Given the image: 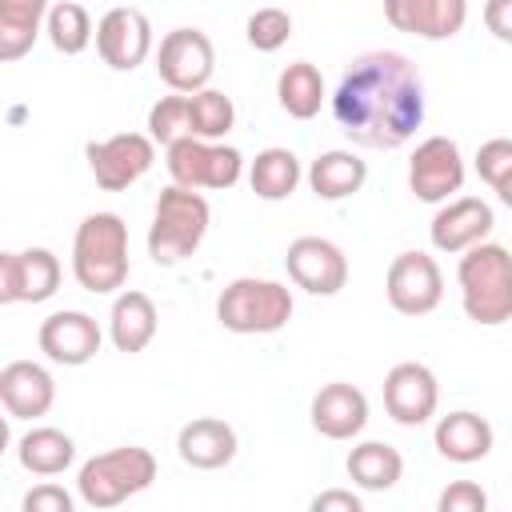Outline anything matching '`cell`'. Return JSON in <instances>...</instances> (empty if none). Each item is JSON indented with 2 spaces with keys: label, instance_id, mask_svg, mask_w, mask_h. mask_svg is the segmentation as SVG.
Listing matches in <instances>:
<instances>
[{
  "label": "cell",
  "instance_id": "1",
  "mask_svg": "<svg viewBox=\"0 0 512 512\" xmlns=\"http://www.w3.org/2000/svg\"><path fill=\"white\" fill-rule=\"evenodd\" d=\"M332 120L356 148H404L424 124V80L416 64L392 48L356 56L332 92Z\"/></svg>",
  "mask_w": 512,
  "mask_h": 512
},
{
  "label": "cell",
  "instance_id": "2",
  "mask_svg": "<svg viewBox=\"0 0 512 512\" xmlns=\"http://www.w3.org/2000/svg\"><path fill=\"white\" fill-rule=\"evenodd\" d=\"M128 224L116 212H88L72 236V276L92 296H112L128 284Z\"/></svg>",
  "mask_w": 512,
  "mask_h": 512
},
{
  "label": "cell",
  "instance_id": "3",
  "mask_svg": "<svg viewBox=\"0 0 512 512\" xmlns=\"http://www.w3.org/2000/svg\"><path fill=\"white\" fill-rule=\"evenodd\" d=\"M464 316L480 328H500L512 320V252L504 244L480 240L460 252L456 264Z\"/></svg>",
  "mask_w": 512,
  "mask_h": 512
},
{
  "label": "cell",
  "instance_id": "4",
  "mask_svg": "<svg viewBox=\"0 0 512 512\" xmlns=\"http://www.w3.org/2000/svg\"><path fill=\"white\" fill-rule=\"evenodd\" d=\"M208 224H212L208 200H204L196 188L168 184V188L156 196L152 224H148V256H152V264L172 268V264L188 260V256L204 244Z\"/></svg>",
  "mask_w": 512,
  "mask_h": 512
},
{
  "label": "cell",
  "instance_id": "5",
  "mask_svg": "<svg viewBox=\"0 0 512 512\" xmlns=\"http://www.w3.org/2000/svg\"><path fill=\"white\" fill-rule=\"evenodd\" d=\"M156 480V456L140 444H120L108 452H96L76 472V496L88 508H116Z\"/></svg>",
  "mask_w": 512,
  "mask_h": 512
},
{
  "label": "cell",
  "instance_id": "6",
  "mask_svg": "<svg viewBox=\"0 0 512 512\" xmlns=\"http://www.w3.org/2000/svg\"><path fill=\"white\" fill-rule=\"evenodd\" d=\"M292 308H296L292 292L280 280H264V276H236L216 296V320L236 336L280 332L292 320Z\"/></svg>",
  "mask_w": 512,
  "mask_h": 512
},
{
  "label": "cell",
  "instance_id": "7",
  "mask_svg": "<svg viewBox=\"0 0 512 512\" xmlns=\"http://www.w3.org/2000/svg\"><path fill=\"white\" fill-rule=\"evenodd\" d=\"M168 176L180 188H232L244 176V156L240 148L224 144V140H200V136H184L176 144H168Z\"/></svg>",
  "mask_w": 512,
  "mask_h": 512
},
{
  "label": "cell",
  "instance_id": "8",
  "mask_svg": "<svg viewBox=\"0 0 512 512\" xmlns=\"http://www.w3.org/2000/svg\"><path fill=\"white\" fill-rule=\"evenodd\" d=\"M216 72V48L200 28H172L156 44V76L168 92H200Z\"/></svg>",
  "mask_w": 512,
  "mask_h": 512
},
{
  "label": "cell",
  "instance_id": "9",
  "mask_svg": "<svg viewBox=\"0 0 512 512\" xmlns=\"http://www.w3.org/2000/svg\"><path fill=\"white\" fill-rule=\"evenodd\" d=\"M84 156L92 180L104 192H124L156 164V140L148 132H116L108 140H92Z\"/></svg>",
  "mask_w": 512,
  "mask_h": 512
},
{
  "label": "cell",
  "instance_id": "10",
  "mask_svg": "<svg viewBox=\"0 0 512 512\" xmlns=\"http://www.w3.org/2000/svg\"><path fill=\"white\" fill-rule=\"evenodd\" d=\"M464 152L452 136H428L408 156V188L424 204H444L464 188Z\"/></svg>",
  "mask_w": 512,
  "mask_h": 512
},
{
  "label": "cell",
  "instance_id": "11",
  "mask_svg": "<svg viewBox=\"0 0 512 512\" xmlns=\"http://www.w3.org/2000/svg\"><path fill=\"white\" fill-rule=\"evenodd\" d=\"M384 296L388 304L400 312V316H428L440 308L444 300V272L440 264L412 248V252H400L392 256L388 264V276H384Z\"/></svg>",
  "mask_w": 512,
  "mask_h": 512
},
{
  "label": "cell",
  "instance_id": "12",
  "mask_svg": "<svg viewBox=\"0 0 512 512\" xmlns=\"http://www.w3.org/2000/svg\"><path fill=\"white\" fill-rule=\"evenodd\" d=\"M60 256L52 248L0 252V304H44L60 288Z\"/></svg>",
  "mask_w": 512,
  "mask_h": 512
},
{
  "label": "cell",
  "instance_id": "13",
  "mask_svg": "<svg viewBox=\"0 0 512 512\" xmlns=\"http://www.w3.org/2000/svg\"><path fill=\"white\" fill-rule=\"evenodd\" d=\"M440 404V384L436 372L420 360H400L388 368L384 376V412L404 424V428H420L436 416Z\"/></svg>",
  "mask_w": 512,
  "mask_h": 512
},
{
  "label": "cell",
  "instance_id": "14",
  "mask_svg": "<svg viewBox=\"0 0 512 512\" xmlns=\"http://www.w3.org/2000/svg\"><path fill=\"white\" fill-rule=\"evenodd\" d=\"M96 52L112 72H132L152 56V20L140 8H108L96 20Z\"/></svg>",
  "mask_w": 512,
  "mask_h": 512
},
{
  "label": "cell",
  "instance_id": "15",
  "mask_svg": "<svg viewBox=\"0 0 512 512\" xmlns=\"http://www.w3.org/2000/svg\"><path fill=\"white\" fill-rule=\"evenodd\" d=\"M288 280L312 296H336L348 284V256L324 236H296L284 252Z\"/></svg>",
  "mask_w": 512,
  "mask_h": 512
},
{
  "label": "cell",
  "instance_id": "16",
  "mask_svg": "<svg viewBox=\"0 0 512 512\" xmlns=\"http://www.w3.org/2000/svg\"><path fill=\"white\" fill-rule=\"evenodd\" d=\"M36 344L52 364L80 368V364L96 360V352L104 344V332H100L96 316H88L80 308H64V312H52L48 320H40Z\"/></svg>",
  "mask_w": 512,
  "mask_h": 512
},
{
  "label": "cell",
  "instance_id": "17",
  "mask_svg": "<svg viewBox=\"0 0 512 512\" xmlns=\"http://www.w3.org/2000/svg\"><path fill=\"white\" fill-rule=\"evenodd\" d=\"M496 216H492V204L480 200V196H456V200H444L428 224V240L436 252H448V256H460L468 252L472 244L488 240Z\"/></svg>",
  "mask_w": 512,
  "mask_h": 512
},
{
  "label": "cell",
  "instance_id": "18",
  "mask_svg": "<svg viewBox=\"0 0 512 512\" xmlns=\"http://www.w3.org/2000/svg\"><path fill=\"white\" fill-rule=\"evenodd\" d=\"M0 404L8 420H40L56 404V380L36 360H8L0 368Z\"/></svg>",
  "mask_w": 512,
  "mask_h": 512
},
{
  "label": "cell",
  "instance_id": "19",
  "mask_svg": "<svg viewBox=\"0 0 512 512\" xmlns=\"http://www.w3.org/2000/svg\"><path fill=\"white\" fill-rule=\"evenodd\" d=\"M384 20L420 40H452L468 24V0H384Z\"/></svg>",
  "mask_w": 512,
  "mask_h": 512
},
{
  "label": "cell",
  "instance_id": "20",
  "mask_svg": "<svg viewBox=\"0 0 512 512\" xmlns=\"http://www.w3.org/2000/svg\"><path fill=\"white\" fill-rule=\"evenodd\" d=\"M308 416L324 440H356L368 424V396L348 380H332L312 396Z\"/></svg>",
  "mask_w": 512,
  "mask_h": 512
},
{
  "label": "cell",
  "instance_id": "21",
  "mask_svg": "<svg viewBox=\"0 0 512 512\" xmlns=\"http://www.w3.org/2000/svg\"><path fill=\"white\" fill-rule=\"evenodd\" d=\"M176 452L188 468H200V472H216L224 464H232L236 456V428L220 416H196L180 428L176 436Z\"/></svg>",
  "mask_w": 512,
  "mask_h": 512
},
{
  "label": "cell",
  "instance_id": "22",
  "mask_svg": "<svg viewBox=\"0 0 512 512\" xmlns=\"http://www.w3.org/2000/svg\"><path fill=\"white\" fill-rule=\"evenodd\" d=\"M156 328H160V316H156V304L148 292H136V288H120L116 300H112V312H108V336L116 344V352H144L152 340H156Z\"/></svg>",
  "mask_w": 512,
  "mask_h": 512
},
{
  "label": "cell",
  "instance_id": "23",
  "mask_svg": "<svg viewBox=\"0 0 512 512\" xmlns=\"http://www.w3.org/2000/svg\"><path fill=\"white\" fill-rule=\"evenodd\" d=\"M432 444H436V452H440L444 460H452V464H476V460H484V456L492 452L496 432H492V424H488L480 412L460 408V412H448V416L436 420Z\"/></svg>",
  "mask_w": 512,
  "mask_h": 512
},
{
  "label": "cell",
  "instance_id": "24",
  "mask_svg": "<svg viewBox=\"0 0 512 512\" xmlns=\"http://www.w3.org/2000/svg\"><path fill=\"white\" fill-rule=\"evenodd\" d=\"M368 164L352 148H328L308 164V188L320 200H348L364 188Z\"/></svg>",
  "mask_w": 512,
  "mask_h": 512
},
{
  "label": "cell",
  "instance_id": "25",
  "mask_svg": "<svg viewBox=\"0 0 512 512\" xmlns=\"http://www.w3.org/2000/svg\"><path fill=\"white\" fill-rule=\"evenodd\" d=\"M16 460L24 472L32 476H60L64 468H72L76 460V444L68 432L52 428V424H36L16 440Z\"/></svg>",
  "mask_w": 512,
  "mask_h": 512
},
{
  "label": "cell",
  "instance_id": "26",
  "mask_svg": "<svg viewBox=\"0 0 512 512\" xmlns=\"http://www.w3.org/2000/svg\"><path fill=\"white\" fill-rule=\"evenodd\" d=\"M344 468H348V480L356 488H364V492H388L404 476V456L392 444H384V440H360L348 452Z\"/></svg>",
  "mask_w": 512,
  "mask_h": 512
},
{
  "label": "cell",
  "instance_id": "27",
  "mask_svg": "<svg viewBox=\"0 0 512 512\" xmlns=\"http://www.w3.org/2000/svg\"><path fill=\"white\" fill-rule=\"evenodd\" d=\"M48 8H52L48 0H0V60L4 64L20 60L36 44L48 20Z\"/></svg>",
  "mask_w": 512,
  "mask_h": 512
},
{
  "label": "cell",
  "instance_id": "28",
  "mask_svg": "<svg viewBox=\"0 0 512 512\" xmlns=\"http://www.w3.org/2000/svg\"><path fill=\"white\" fill-rule=\"evenodd\" d=\"M304 180V168L296 160L292 148H264L256 152V160L248 164V184L260 200L276 204V200H288L296 192V184Z\"/></svg>",
  "mask_w": 512,
  "mask_h": 512
},
{
  "label": "cell",
  "instance_id": "29",
  "mask_svg": "<svg viewBox=\"0 0 512 512\" xmlns=\"http://www.w3.org/2000/svg\"><path fill=\"white\" fill-rule=\"evenodd\" d=\"M324 76H320V68L316 64H308V60H292L280 76H276V100H280V108L292 116V120H312L316 112H320V104H324Z\"/></svg>",
  "mask_w": 512,
  "mask_h": 512
},
{
  "label": "cell",
  "instance_id": "30",
  "mask_svg": "<svg viewBox=\"0 0 512 512\" xmlns=\"http://www.w3.org/2000/svg\"><path fill=\"white\" fill-rule=\"evenodd\" d=\"M44 32H48L52 48L64 52V56H80V52L96 40V28H92L88 8L76 4V0L52 4V8H48V20H44Z\"/></svg>",
  "mask_w": 512,
  "mask_h": 512
},
{
  "label": "cell",
  "instance_id": "31",
  "mask_svg": "<svg viewBox=\"0 0 512 512\" xmlns=\"http://www.w3.org/2000/svg\"><path fill=\"white\" fill-rule=\"evenodd\" d=\"M188 124H192V136H200V140H224L236 124L232 96H224L220 88L188 92Z\"/></svg>",
  "mask_w": 512,
  "mask_h": 512
},
{
  "label": "cell",
  "instance_id": "32",
  "mask_svg": "<svg viewBox=\"0 0 512 512\" xmlns=\"http://www.w3.org/2000/svg\"><path fill=\"white\" fill-rule=\"evenodd\" d=\"M148 136L160 148L192 136V124H188V92H168V96H160L148 108Z\"/></svg>",
  "mask_w": 512,
  "mask_h": 512
},
{
  "label": "cell",
  "instance_id": "33",
  "mask_svg": "<svg viewBox=\"0 0 512 512\" xmlns=\"http://www.w3.org/2000/svg\"><path fill=\"white\" fill-rule=\"evenodd\" d=\"M244 36H248V44H252L256 52H276V48H284L288 36H292V12L276 8V4L256 8V12L248 16V24H244Z\"/></svg>",
  "mask_w": 512,
  "mask_h": 512
},
{
  "label": "cell",
  "instance_id": "34",
  "mask_svg": "<svg viewBox=\"0 0 512 512\" xmlns=\"http://www.w3.org/2000/svg\"><path fill=\"white\" fill-rule=\"evenodd\" d=\"M476 172H480V180L496 192V188L512 176V140H508V136L484 140V144L476 148Z\"/></svg>",
  "mask_w": 512,
  "mask_h": 512
},
{
  "label": "cell",
  "instance_id": "35",
  "mask_svg": "<svg viewBox=\"0 0 512 512\" xmlns=\"http://www.w3.org/2000/svg\"><path fill=\"white\" fill-rule=\"evenodd\" d=\"M436 508H440V512H484V508H488V492H484L480 484H472V480H452V484L440 492Z\"/></svg>",
  "mask_w": 512,
  "mask_h": 512
},
{
  "label": "cell",
  "instance_id": "36",
  "mask_svg": "<svg viewBox=\"0 0 512 512\" xmlns=\"http://www.w3.org/2000/svg\"><path fill=\"white\" fill-rule=\"evenodd\" d=\"M72 492H64L60 484H52V480H44V484H36L32 492H24V500H20V508L24 512H72Z\"/></svg>",
  "mask_w": 512,
  "mask_h": 512
},
{
  "label": "cell",
  "instance_id": "37",
  "mask_svg": "<svg viewBox=\"0 0 512 512\" xmlns=\"http://www.w3.org/2000/svg\"><path fill=\"white\" fill-rule=\"evenodd\" d=\"M484 28L500 44H512V0H484Z\"/></svg>",
  "mask_w": 512,
  "mask_h": 512
},
{
  "label": "cell",
  "instance_id": "38",
  "mask_svg": "<svg viewBox=\"0 0 512 512\" xmlns=\"http://www.w3.org/2000/svg\"><path fill=\"white\" fill-rule=\"evenodd\" d=\"M360 496L352 488H328L320 496H312V512H360Z\"/></svg>",
  "mask_w": 512,
  "mask_h": 512
},
{
  "label": "cell",
  "instance_id": "39",
  "mask_svg": "<svg viewBox=\"0 0 512 512\" xmlns=\"http://www.w3.org/2000/svg\"><path fill=\"white\" fill-rule=\"evenodd\" d=\"M496 196H500V204H508V208H512V176H508V180L496 188Z\"/></svg>",
  "mask_w": 512,
  "mask_h": 512
}]
</instances>
